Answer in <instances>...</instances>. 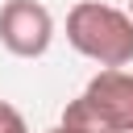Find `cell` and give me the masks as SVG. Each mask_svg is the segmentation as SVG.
Segmentation results:
<instances>
[{
  "label": "cell",
  "mask_w": 133,
  "mask_h": 133,
  "mask_svg": "<svg viewBox=\"0 0 133 133\" xmlns=\"http://www.w3.org/2000/svg\"><path fill=\"white\" fill-rule=\"evenodd\" d=\"M66 42L75 54L100 66H129L133 62V17L100 0H79L66 12Z\"/></svg>",
  "instance_id": "6da1fadb"
},
{
  "label": "cell",
  "mask_w": 133,
  "mask_h": 133,
  "mask_svg": "<svg viewBox=\"0 0 133 133\" xmlns=\"http://www.w3.org/2000/svg\"><path fill=\"white\" fill-rule=\"evenodd\" d=\"M54 42V17L37 0H4L0 4V46L17 58H42Z\"/></svg>",
  "instance_id": "7a4b0ae2"
},
{
  "label": "cell",
  "mask_w": 133,
  "mask_h": 133,
  "mask_svg": "<svg viewBox=\"0 0 133 133\" xmlns=\"http://www.w3.org/2000/svg\"><path fill=\"white\" fill-rule=\"evenodd\" d=\"M83 100L108 133H133V75L125 66H100L87 79Z\"/></svg>",
  "instance_id": "3957f363"
},
{
  "label": "cell",
  "mask_w": 133,
  "mask_h": 133,
  "mask_svg": "<svg viewBox=\"0 0 133 133\" xmlns=\"http://www.w3.org/2000/svg\"><path fill=\"white\" fill-rule=\"evenodd\" d=\"M66 133H108L104 125H100V116L91 112V104L83 100V96H75L66 108H62V121H58Z\"/></svg>",
  "instance_id": "277c9868"
},
{
  "label": "cell",
  "mask_w": 133,
  "mask_h": 133,
  "mask_svg": "<svg viewBox=\"0 0 133 133\" xmlns=\"http://www.w3.org/2000/svg\"><path fill=\"white\" fill-rule=\"evenodd\" d=\"M0 133H29V125H25L21 108H12L8 100H0Z\"/></svg>",
  "instance_id": "5b68a950"
},
{
  "label": "cell",
  "mask_w": 133,
  "mask_h": 133,
  "mask_svg": "<svg viewBox=\"0 0 133 133\" xmlns=\"http://www.w3.org/2000/svg\"><path fill=\"white\" fill-rule=\"evenodd\" d=\"M46 133H66V129H62V125H54V129H46Z\"/></svg>",
  "instance_id": "8992f818"
},
{
  "label": "cell",
  "mask_w": 133,
  "mask_h": 133,
  "mask_svg": "<svg viewBox=\"0 0 133 133\" xmlns=\"http://www.w3.org/2000/svg\"><path fill=\"white\" fill-rule=\"evenodd\" d=\"M125 12H129V17H133V0H129V8H125Z\"/></svg>",
  "instance_id": "52a82bcc"
}]
</instances>
